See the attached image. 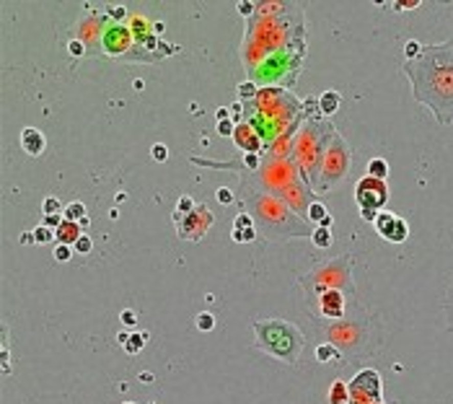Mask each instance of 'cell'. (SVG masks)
Instances as JSON below:
<instances>
[{"mask_svg": "<svg viewBox=\"0 0 453 404\" xmlns=\"http://www.w3.org/2000/svg\"><path fill=\"white\" fill-rule=\"evenodd\" d=\"M254 334H257V345L269 352L277 360L285 363H298L301 352H303V334L296 324L282 319H264V321H254Z\"/></svg>", "mask_w": 453, "mask_h": 404, "instance_id": "cell-1", "label": "cell"}, {"mask_svg": "<svg viewBox=\"0 0 453 404\" xmlns=\"http://www.w3.org/2000/svg\"><path fill=\"white\" fill-rule=\"evenodd\" d=\"M355 199H357V205H360V215L365 220H376L378 218V208L386 205V199H389V187L386 182L381 179H373V176H363L355 187Z\"/></svg>", "mask_w": 453, "mask_h": 404, "instance_id": "cell-2", "label": "cell"}, {"mask_svg": "<svg viewBox=\"0 0 453 404\" xmlns=\"http://www.w3.org/2000/svg\"><path fill=\"white\" fill-rule=\"evenodd\" d=\"M347 386H350V404H376V401H381V376L373 368H363Z\"/></svg>", "mask_w": 453, "mask_h": 404, "instance_id": "cell-3", "label": "cell"}, {"mask_svg": "<svg viewBox=\"0 0 453 404\" xmlns=\"http://www.w3.org/2000/svg\"><path fill=\"white\" fill-rule=\"evenodd\" d=\"M350 169V148L347 143L334 135V145L326 150V161H324V184L321 187H332L337 184Z\"/></svg>", "mask_w": 453, "mask_h": 404, "instance_id": "cell-4", "label": "cell"}, {"mask_svg": "<svg viewBox=\"0 0 453 404\" xmlns=\"http://www.w3.org/2000/svg\"><path fill=\"white\" fill-rule=\"evenodd\" d=\"M373 223H376V231L383 238L394 241V244H401V241L406 238V233H409V226L394 213H378V218Z\"/></svg>", "mask_w": 453, "mask_h": 404, "instance_id": "cell-5", "label": "cell"}, {"mask_svg": "<svg viewBox=\"0 0 453 404\" xmlns=\"http://www.w3.org/2000/svg\"><path fill=\"white\" fill-rule=\"evenodd\" d=\"M104 47L106 52L117 55V52H125L130 47V29L122 26V24H111L106 31H104Z\"/></svg>", "mask_w": 453, "mask_h": 404, "instance_id": "cell-6", "label": "cell"}, {"mask_svg": "<svg viewBox=\"0 0 453 404\" xmlns=\"http://www.w3.org/2000/svg\"><path fill=\"white\" fill-rule=\"evenodd\" d=\"M319 308L326 319H339L345 313V296L339 290H332V288H324L321 296H319Z\"/></svg>", "mask_w": 453, "mask_h": 404, "instance_id": "cell-7", "label": "cell"}, {"mask_svg": "<svg viewBox=\"0 0 453 404\" xmlns=\"http://www.w3.org/2000/svg\"><path fill=\"white\" fill-rule=\"evenodd\" d=\"M44 145H47V140H44V135L39 132L36 127H24V130H21V148H24L29 155H42V153H44Z\"/></svg>", "mask_w": 453, "mask_h": 404, "instance_id": "cell-8", "label": "cell"}, {"mask_svg": "<svg viewBox=\"0 0 453 404\" xmlns=\"http://www.w3.org/2000/svg\"><path fill=\"white\" fill-rule=\"evenodd\" d=\"M233 140H236L238 148H246L249 153H257V150H259V138L252 132V127H246V125H236Z\"/></svg>", "mask_w": 453, "mask_h": 404, "instance_id": "cell-9", "label": "cell"}, {"mask_svg": "<svg viewBox=\"0 0 453 404\" xmlns=\"http://www.w3.org/2000/svg\"><path fill=\"white\" fill-rule=\"evenodd\" d=\"M83 236V231H80L78 223H70L65 220L60 228H57V244H67V246H75V241Z\"/></svg>", "mask_w": 453, "mask_h": 404, "instance_id": "cell-10", "label": "cell"}, {"mask_svg": "<svg viewBox=\"0 0 453 404\" xmlns=\"http://www.w3.org/2000/svg\"><path fill=\"white\" fill-rule=\"evenodd\" d=\"M339 101H342V96H339L337 91L326 88V91L319 96V109H321V114H334V111L339 109Z\"/></svg>", "mask_w": 453, "mask_h": 404, "instance_id": "cell-11", "label": "cell"}, {"mask_svg": "<svg viewBox=\"0 0 453 404\" xmlns=\"http://www.w3.org/2000/svg\"><path fill=\"white\" fill-rule=\"evenodd\" d=\"M329 401L332 404H345L350 401V386L345 381H334L332 389H329Z\"/></svg>", "mask_w": 453, "mask_h": 404, "instance_id": "cell-12", "label": "cell"}, {"mask_svg": "<svg viewBox=\"0 0 453 404\" xmlns=\"http://www.w3.org/2000/svg\"><path fill=\"white\" fill-rule=\"evenodd\" d=\"M311 241H313V246L316 249H329L332 246V228H316L313 233H311Z\"/></svg>", "mask_w": 453, "mask_h": 404, "instance_id": "cell-13", "label": "cell"}, {"mask_svg": "<svg viewBox=\"0 0 453 404\" xmlns=\"http://www.w3.org/2000/svg\"><path fill=\"white\" fill-rule=\"evenodd\" d=\"M368 176H373V179H386L389 176V164L383 158H373V161H368Z\"/></svg>", "mask_w": 453, "mask_h": 404, "instance_id": "cell-14", "label": "cell"}, {"mask_svg": "<svg viewBox=\"0 0 453 404\" xmlns=\"http://www.w3.org/2000/svg\"><path fill=\"white\" fill-rule=\"evenodd\" d=\"M145 340H148V332H143V334H127V340L122 342V347H125V352H127V355H135V352H140V350H143Z\"/></svg>", "mask_w": 453, "mask_h": 404, "instance_id": "cell-15", "label": "cell"}, {"mask_svg": "<svg viewBox=\"0 0 453 404\" xmlns=\"http://www.w3.org/2000/svg\"><path fill=\"white\" fill-rule=\"evenodd\" d=\"M62 215H65V220L78 223L80 218H86V205H83V202H70V205L62 210Z\"/></svg>", "mask_w": 453, "mask_h": 404, "instance_id": "cell-16", "label": "cell"}, {"mask_svg": "<svg viewBox=\"0 0 453 404\" xmlns=\"http://www.w3.org/2000/svg\"><path fill=\"white\" fill-rule=\"evenodd\" d=\"M337 357H339V352H337L334 345H319L316 347V360L319 363H334Z\"/></svg>", "mask_w": 453, "mask_h": 404, "instance_id": "cell-17", "label": "cell"}, {"mask_svg": "<svg viewBox=\"0 0 453 404\" xmlns=\"http://www.w3.org/2000/svg\"><path fill=\"white\" fill-rule=\"evenodd\" d=\"M31 233H34V241H36V244H50V241L57 238V231H52V228H47V226H36V231H31Z\"/></svg>", "mask_w": 453, "mask_h": 404, "instance_id": "cell-18", "label": "cell"}, {"mask_svg": "<svg viewBox=\"0 0 453 404\" xmlns=\"http://www.w3.org/2000/svg\"><path fill=\"white\" fill-rule=\"evenodd\" d=\"M197 210V205H194V199L192 197H179V202H176V218H187V215H192Z\"/></svg>", "mask_w": 453, "mask_h": 404, "instance_id": "cell-19", "label": "cell"}, {"mask_svg": "<svg viewBox=\"0 0 453 404\" xmlns=\"http://www.w3.org/2000/svg\"><path fill=\"white\" fill-rule=\"evenodd\" d=\"M194 324H197V329H202V332H210V329L215 327V316L208 313V311H202V313L194 316Z\"/></svg>", "mask_w": 453, "mask_h": 404, "instance_id": "cell-20", "label": "cell"}, {"mask_svg": "<svg viewBox=\"0 0 453 404\" xmlns=\"http://www.w3.org/2000/svg\"><path fill=\"white\" fill-rule=\"evenodd\" d=\"M60 210H62V205H60L57 197H47V199L42 202V213H44V215H60Z\"/></svg>", "mask_w": 453, "mask_h": 404, "instance_id": "cell-21", "label": "cell"}, {"mask_svg": "<svg viewBox=\"0 0 453 404\" xmlns=\"http://www.w3.org/2000/svg\"><path fill=\"white\" fill-rule=\"evenodd\" d=\"M78 254H91V249H94V241H91V236H80L78 241H75V246H73Z\"/></svg>", "mask_w": 453, "mask_h": 404, "instance_id": "cell-22", "label": "cell"}, {"mask_svg": "<svg viewBox=\"0 0 453 404\" xmlns=\"http://www.w3.org/2000/svg\"><path fill=\"white\" fill-rule=\"evenodd\" d=\"M254 228H243V231H236L233 228V241L236 244H249V241H254Z\"/></svg>", "mask_w": 453, "mask_h": 404, "instance_id": "cell-23", "label": "cell"}, {"mask_svg": "<svg viewBox=\"0 0 453 404\" xmlns=\"http://www.w3.org/2000/svg\"><path fill=\"white\" fill-rule=\"evenodd\" d=\"M73 252H75V249L67 246V244H55V252H52V254H55L57 262H67V259L73 257Z\"/></svg>", "mask_w": 453, "mask_h": 404, "instance_id": "cell-24", "label": "cell"}, {"mask_svg": "<svg viewBox=\"0 0 453 404\" xmlns=\"http://www.w3.org/2000/svg\"><path fill=\"white\" fill-rule=\"evenodd\" d=\"M150 155H153V161H158V164H163V161L169 158V148L163 145V143H153V148H150Z\"/></svg>", "mask_w": 453, "mask_h": 404, "instance_id": "cell-25", "label": "cell"}, {"mask_svg": "<svg viewBox=\"0 0 453 404\" xmlns=\"http://www.w3.org/2000/svg\"><path fill=\"white\" fill-rule=\"evenodd\" d=\"M326 215H329V213H326V208H324V205H319V202H313V205L308 208V218H311V220H316L319 226H321V220H324Z\"/></svg>", "mask_w": 453, "mask_h": 404, "instance_id": "cell-26", "label": "cell"}, {"mask_svg": "<svg viewBox=\"0 0 453 404\" xmlns=\"http://www.w3.org/2000/svg\"><path fill=\"white\" fill-rule=\"evenodd\" d=\"M62 223H65V215H62V213H60V215H44V218H42V226H47V228H52V231H57Z\"/></svg>", "mask_w": 453, "mask_h": 404, "instance_id": "cell-27", "label": "cell"}, {"mask_svg": "<svg viewBox=\"0 0 453 404\" xmlns=\"http://www.w3.org/2000/svg\"><path fill=\"white\" fill-rule=\"evenodd\" d=\"M233 228H236V231H243V228H254V226H252V215H246V213L236 215V223H233Z\"/></svg>", "mask_w": 453, "mask_h": 404, "instance_id": "cell-28", "label": "cell"}, {"mask_svg": "<svg viewBox=\"0 0 453 404\" xmlns=\"http://www.w3.org/2000/svg\"><path fill=\"white\" fill-rule=\"evenodd\" d=\"M215 197H218L220 205H231V202H233V192H231L228 187H220V189L215 192Z\"/></svg>", "mask_w": 453, "mask_h": 404, "instance_id": "cell-29", "label": "cell"}, {"mask_svg": "<svg viewBox=\"0 0 453 404\" xmlns=\"http://www.w3.org/2000/svg\"><path fill=\"white\" fill-rule=\"evenodd\" d=\"M420 52H422V44H420V42H415V39L404 44V55H406V57H417Z\"/></svg>", "mask_w": 453, "mask_h": 404, "instance_id": "cell-30", "label": "cell"}, {"mask_svg": "<svg viewBox=\"0 0 453 404\" xmlns=\"http://www.w3.org/2000/svg\"><path fill=\"white\" fill-rule=\"evenodd\" d=\"M254 94H257V86H254V83H241V86H238V96H241V99H249V96H254Z\"/></svg>", "mask_w": 453, "mask_h": 404, "instance_id": "cell-31", "label": "cell"}, {"mask_svg": "<svg viewBox=\"0 0 453 404\" xmlns=\"http://www.w3.org/2000/svg\"><path fill=\"white\" fill-rule=\"evenodd\" d=\"M218 132H220V135H233L236 127H233L231 119H220V122H218Z\"/></svg>", "mask_w": 453, "mask_h": 404, "instance_id": "cell-32", "label": "cell"}, {"mask_svg": "<svg viewBox=\"0 0 453 404\" xmlns=\"http://www.w3.org/2000/svg\"><path fill=\"white\" fill-rule=\"evenodd\" d=\"M119 316H122V321H125L127 327H135V324H138V316H135V311H130V308H125Z\"/></svg>", "mask_w": 453, "mask_h": 404, "instance_id": "cell-33", "label": "cell"}, {"mask_svg": "<svg viewBox=\"0 0 453 404\" xmlns=\"http://www.w3.org/2000/svg\"><path fill=\"white\" fill-rule=\"evenodd\" d=\"M67 50H70V55H78V57L86 52V50H83V42H78V39H73V42L67 44Z\"/></svg>", "mask_w": 453, "mask_h": 404, "instance_id": "cell-34", "label": "cell"}, {"mask_svg": "<svg viewBox=\"0 0 453 404\" xmlns=\"http://www.w3.org/2000/svg\"><path fill=\"white\" fill-rule=\"evenodd\" d=\"M236 8H238V13H241V16H249V13L254 11V3H249V0H246V3H238Z\"/></svg>", "mask_w": 453, "mask_h": 404, "instance_id": "cell-35", "label": "cell"}, {"mask_svg": "<svg viewBox=\"0 0 453 404\" xmlns=\"http://www.w3.org/2000/svg\"><path fill=\"white\" fill-rule=\"evenodd\" d=\"M109 13H111V18H125V13H127V11L122 8V6H111V8H109Z\"/></svg>", "mask_w": 453, "mask_h": 404, "instance_id": "cell-36", "label": "cell"}, {"mask_svg": "<svg viewBox=\"0 0 453 404\" xmlns=\"http://www.w3.org/2000/svg\"><path fill=\"white\" fill-rule=\"evenodd\" d=\"M21 244H36V241H34V233H24V236H21Z\"/></svg>", "mask_w": 453, "mask_h": 404, "instance_id": "cell-37", "label": "cell"}, {"mask_svg": "<svg viewBox=\"0 0 453 404\" xmlns=\"http://www.w3.org/2000/svg\"><path fill=\"white\" fill-rule=\"evenodd\" d=\"M140 381H143V384H150V381H153V373H150V371L140 373Z\"/></svg>", "mask_w": 453, "mask_h": 404, "instance_id": "cell-38", "label": "cell"}, {"mask_svg": "<svg viewBox=\"0 0 453 404\" xmlns=\"http://www.w3.org/2000/svg\"><path fill=\"white\" fill-rule=\"evenodd\" d=\"M321 228H332V215H326V218L321 220Z\"/></svg>", "mask_w": 453, "mask_h": 404, "instance_id": "cell-39", "label": "cell"}, {"mask_svg": "<svg viewBox=\"0 0 453 404\" xmlns=\"http://www.w3.org/2000/svg\"><path fill=\"white\" fill-rule=\"evenodd\" d=\"M220 119H228V109H218V122Z\"/></svg>", "mask_w": 453, "mask_h": 404, "instance_id": "cell-40", "label": "cell"}, {"mask_svg": "<svg viewBox=\"0 0 453 404\" xmlns=\"http://www.w3.org/2000/svg\"><path fill=\"white\" fill-rule=\"evenodd\" d=\"M88 223H91L88 218H80V220H78V226H80V231H83V228H88Z\"/></svg>", "mask_w": 453, "mask_h": 404, "instance_id": "cell-41", "label": "cell"}, {"mask_svg": "<svg viewBox=\"0 0 453 404\" xmlns=\"http://www.w3.org/2000/svg\"><path fill=\"white\" fill-rule=\"evenodd\" d=\"M125 404H135V401H125Z\"/></svg>", "mask_w": 453, "mask_h": 404, "instance_id": "cell-42", "label": "cell"}, {"mask_svg": "<svg viewBox=\"0 0 453 404\" xmlns=\"http://www.w3.org/2000/svg\"><path fill=\"white\" fill-rule=\"evenodd\" d=\"M376 404H383V401H376Z\"/></svg>", "mask_w": 453, "mask_h": 404, "instance_id": "cell-43", "label": "cell"}, {"mask_svg": "<svg viewBox=\"0 0 453 404\" xmlns=\"http://www.w3.org/2000/svg\"><path fill=\"white\" fill-rule=\"evenodd\" d=\"M345 404H350V401H345Z\"/></svg>", "mask_w": 453, "mask_h": 404, "instance_id": "cell-44", "label": "cell"}]
</instances>
